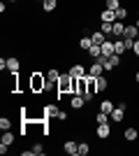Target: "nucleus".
I'll return each mask as SVG.
<instances>
[{
    "label": "nucleus",
    "mask_w": 139,
    "mask_h": 156,
    "mask_svg": "<svg viewBox=\"0 0 139 156\" xmlns=\"http://www.w3.org/2000/svg\"><path fill=\"white\" fill-rule=\"evenodd\" d=\"M33 151H35V156H42V154H44V149H42V144H35V147H33Z\"/></svg>",
    "instance_id": "nucleus-32"
},
{
    "label": "nucleus",
    "mask_w": 139,
    "mask_h": 156,
    "mask_svg": "<svg viewBox=\"0 0 139 156\" xmlns=\"http://www.w3.org/2000/svg\"><path fill=\"white\" fill-rule=\"evenodd\" d=\"M109 114H107V112H98V114H95V124H107V121H109Z\"/></svg>",
    "instance_id": "nucleus-24"
},
{
    "label": "nucleus",
    "mask_w": 139,
    "mask_h": 156,
    "mask_svg": "<svg viewBox=\"0 0 139 156\" xmlns=\"http://www.w3.org/2000/svg\"><path fill=\"white\" fill-rule=\"evenodd\" d=\"M0 128H2V130H9V128H12V121H9L7 117H2V119H0Z\"/></svg>",
    "instance_id": "nucleus-29"
},
{
    "label": "nucleus",
    "mask_w": 139,
    "mask_h": 156,
    "mask_svg": "<svg viewBox=\"0 0 139 156\" xmlns=\"http://www.w3.org/2000/svg\"><path fill=\"white\" fill-rule=\"evenodd\" d=\"M49 89V82H46V75H40V72H35L30 75V91L33 93H42Z\"/></svg>",
    "instance_id": "nucleus-2"
},
{
    "label": "nucleus",
    "mask_w": 139,
    "mask_h": 156,
    "mask_svg": "<svg viewBox=\"0 0 139 156\" xmlns=\"http://www.w3.org/2000/svg\"><path fill=\"white\" fill-rule=\"evenodd\" d=\"M100 75H104V65L93 61V65L88 68V77H100Z\"/></svg>",
    "instance_id": "nucleus-3"
},
{
    "label": "nucleus",
    "mask_w": 139,
    "mask_h": 156,
    "mask_svg": "<svg viewBox=\"0 0 139 156\" xmlns=\"http://www.w3.org/2000/svg\"><path fill=\"white\" fill-rule=\"evenodd\" d=\"M91 37H93V44H102V42L107 40V35H104L102 30H98V33H93Z\"/></svg>",
    "instance_id": "nucleus-23"
},
{
    "label": "nucleus",
    "mask_w": 139,
    "mask_h": 156,
    "mask_svg": "<svg viewBox=\"0 0 139 156\" xmlns=\"http://www.w3.org/2000/svg\"><path fill=\"white\" fill-rule=\"evenodd\" d=\"M0 142L5 144V147H9V144L14 142V133H12V130H2V137H0Z\"/></svg>",
    "instance_id": "nucleus-16"
},
{
    "label": "nucleus",
    "mask_w": 139,
    "mask_h": 156,
    "mask_svg": "<svg viewBox=\"0 0 139 156\" xmlns=\"http://www.w3.org/2000/svg\"><path fill=\"white\" fill-rule=\"evenodd\" d=\"M127 16V9L125 7H118V9H116V21H123Z\"/></svg>",
    "instance_id": "nucleus-27"
},
{
    "label": "nucleus",
    "mask_w": 139,
    "mask_h": 156,
    "mask_svg": "<svg viewBox=\"0 0 139 156\" xmlns=\"http://www.w3.org/2000/svg\"><path fill=\"white\" fill-rule=\"evenodd\" d=\"M132 51L139 56V40H134V47H132Z\"/></svg>",
    "instance_id": "nucleus-33"
},
{
    "label": "nucleus",
    "mask_w": 139,
    "mask_h": 156,
    "mask_svg": "<svg viewBox=\"0 0 139 156\" xmlns=\"http://www.w3.org/2000/svg\"><path fill=\"white\" fill-rule=\"evenodd\" d=\"M95 82H98V91H107V86H109V82H107L104 75H100V77H95Z\"/></svg>",
    "instance_id": "nucleus-20"
},
{
    "label": "nucleus",
    "mask_w": 139,
    "mask_h": 156,
    "mask_svg": "<svg viewBox=\"0 0 139 156\" xmlns=\"http://www.w3.org/2000/svg\"><path fill=\"white\" fill-rule=\"evenodd\" d=\"M100 54H102V49H100V44H93V47H91V49H88V56H91V58H93V61L98 58Z\"/></svg>",
    "instance_id": "nucleus-25"
},
{
    "label": "nucleus",
    "mask_w": 139,
    "mask_h": 156,
    "mask_svg": "<svg viewBox=\"0 0 139 156\" xmlns=\"http://www.w3.org/2000/svg\"><path fill=\"white\" fill-rule=\"evenodd\" d=\"M63 149H65V154H70V156H79V144L74 142V140H67V142L63 144Z\"/></svg>",
    "instance_id": "nucleus-6"
},
{
    "label": "nucleus",
    "mask_w": 139,
    "mask_h": 156,
    "mask_svg": "<svg viewBox=\"0 0 139 156\" xmlns=\"http://www.w3.org/2000/svg\"><path fill=\"white\" fill-rule=\"evenodd\" d=\"M125 33V23L123 21H114V37H123Z\"/></svg>",
    "instance_id": "nucleus-15"
},
{
    "label": "nucleus",
    "mask_w": 139,
    "mask_h": 156,
    "mask_svg": "<svg viewBox=\"0 0 139 156\" xmlns=\"http://www.w3.org/2000/svg\"><path fill=\"white\" fill-rule=\"evenodd\" d=\"M123 42H125V49H127V51H132V47H134V40H132V37H123Z\"/></svg>",
    "instance_id": "nucleus-31"
},
{
    "label": "nucleus",
    "mask_w": 139,
    "mask_h": 156,
    "mask_svg": "<svg viewBox=\"0 0 139 156\" xmlns=\"http://www.w3.org/2000/svg\"><path fill=\"white\" fill-rule=\"evenodd\" d=\"M70 105H72V110H81V107L86 105V98L79 96V93H72V98H70Z\"/></svg>",
    "instance_id": "nucleus-4"
},
{
    "label": "nucleus",
    "mask_w": 139,
    "mask_h": 156,
    "mask_svg": "<svg viewBox=\"0 0 139 156\" xmlns=\"http://www.w3.org/2000/svg\"><path fill=\"white\" fill-rule=\"evenodd\" d=\"M118 7H121V0H107V9H114V12H116Z\"/></svg>",
    "instance_id": "nucleus-28"
},
{
    "label": "nucleus",
    "mask_w": 139,
    "mask_h": 156,
    "mask_svg": "<svg viewBox=\"0 0 139 156\" xmlns=\"http://www.w3.org/2000/svg\"><path fill=\"white\" fill-rule=\"evenodd\" d=\"M93 47V37H81L79 40V49H84V51H88Z\"/></svg>",
    "instance_id": "nucleus-22"
},
{
    "label": "nucleus",
    "mask_w": 139,
    "mask_h": 156,
    "mask_svg": "<svg viewBox=\"0 0 139 156\" xmlns=\"http://www.w3.org/2000/svg\"><path fill=\"white\" fill-rule=\"evenodd\" d=\"M123 137H125L127 142H132V140H137V137H139V130H134V128H127L125 133H123Z\"/></svg>",
    "instance_id": "nucleus-21"
},
{
    "label": "nucleus",
    "mask_w": 139,
    "mask_h": 156,
    "mask_svg": "<svg viewBox=\"0 0 139 156\" xmlns=\"http://www.w3.org/2000/svg\"><path fill=\"white\" fill-rule=\"evenodd\" d=\"M134 82H137V84H139V70H137V75H134Z\"/></svg>",
    "instance_id": "nucleus-34"
},
{
    "label": "nucleus",
    "mask_w": 139,
    "mask_h": 156,
    "mask_svg": "<svg viewBox=\"0 0 139 156\" xmlns=\"http://www.w3.org/2000/svg\"><path fill=\"white\" fill-rule=\"evenodd\" d=\"M114 107H116V105H114L111 100H102V103H100V112H107V114H111Z\"/></svg>",
    "instance_id": "nucleus-18"
},
{
    "label": "nucleus",
    "mask_w": 139,
    "mask_h": 156,
    "mask_svg": "<svg viewBox=\"0 0 139 156\" xmlns=\"http://www.w3.org/2000/svg\"><path fill=\"white\" fill-rule=\"evenodd\" d=\"M58 77H60V72L56 70V68H51V70L46 72V82H49V86H56V84H58Z\"/></svg>",
    "instance_id": "nucleus-9"
},
{
    "label": "nucleus",
    "mask_w": 139,
    "mask_h": 156,
    "mask_svg": "<svg viewBox=\"0 0 139 156\" xmlns=\"http://www.w3.org/2000/svg\"><path fill=\"white\" fill-rule=\"evenodd\" d=\"M134 26H137V28H139V19H137V23H134Z\"/></svg>",
    "instance_id": "nucleus-35"
},
{
    "label": "nucleus",
    "mask_w": 139,
    "mask_h": 156,
    "mask_svg": "<svg viewBox=\"0 0 139 156\" xmlns=\"http://www.w3.org/2000/svg\"><path fill=\"white\" fill-rule=\"evenodd\" d=\"M40 2H42V5H44V2H46V0H40Z\"/></svg>",
    "instance_id": "nucleus-36"
},
{
    "label": "nucleus",
    "mask_w": 139,
    "mask_h": 156,
    "mask_svg": "<svg viewBox=\"0 0 139 156\" xmlns=\"http://www.w3.org/2000/svg\"><path fill=\"white\" fill-rule=\"evenodd\" d=\"M88 151H91V147H88V142H81V144H79V156H86Z\"/></svg>",
    "instance_id": "nucleus-30"
},
{
    "label": "nucleus",
    "mask_w": 139,
    "mask_h": 156,
    "mask_svg": "<svg viewBox=\"0 0 139 156\" xmlns=\"http://www.w3.org/2000/svg\"><path fill=\"white\" fill-rule=\"evenodd\" d=\"M9 2H16V0H9Z\"/></svg>",
    "instance_id": "nucleus-37"
},
{
    "label": "nucleus",
    "mask_w": 139,
    "mask_h": 156,
    "mask_svg": "<svg viewBox=\"0 0 139 156\" xmlns=\"http://www.w3.org/2000/svg\"><path fill=\"white\" fill-rule=\"evenodd\" d=\"M95 133H98L100 140H107V137H109V133H111V128H109V121H107V124H98V130H95Z\"/></svg>",
    "instance_id": "nucleus-7"
},
{
    "label": "nucleus",
    "mask_w": 139,
    "mask_h": 156,
    "mask_svg": "<svg viewBox=\"0 0 139 156\" xmlns=\"http://www.w3.org/2000/svg\"><path fill=\"white\" fill-rule=\"evenodd\" d=\"M137 35H139V28H137V26H125L123 37H132V40H137Z\"/></svg>",
    "instance_id": "nucleus-17"
},
{
    "label": "nucleus",
    "mask_w": 139,
    "mask_h": 156,
    "mask_svg": "<svg viewBox=\"0 0 139 156\" xmlns=\"http://www.w3.org/2000/svg\"><path fill=\"white\" fill-rule=\"evenodd\" d=\"M42 7H44V12H53V9L58 7V2H56V0H46V2H44Z\"/></svg>",
    "instance_id": "nucleus-26"
},
{
    "label": "nucleus",
    "mask_w": 139,
    "mask_h": 156,
    "mask_svg": "<svg viewBox=\"0 0 139 156\" xmlns=\"http://www.w3.org/2000/svg\"><path fill=\"white\" fill-rule=\"evenodd\" d=\"M70 75H72V77H88V75H86V68H84L81 63H74L72 68H70Z\"/></svg>",
    "instance_id": "nucleus-8"
},
{
    "label": "nucleus",
    "mask_w": 139,
    "mask_h": 156,
    "mask_svg": "<svg viewBox=\"0 0 139 156\" xmlns=\"http://www.w3.org/2000/svg\"><path fill=\"white\" fill-rule=\"evenodd\" d=\"M72 89H74V77L67 72V75H60L58 77V84H56V96H58V100L65 93H72Z\"/></svg>",
    "instance_id": "nucleus-1"
},
{
    "label": "nucleus",
    "mask_w": 139,
    "mask_h": 156,
    "mask_svg": "<svg viewBox=\"0 0 139 156\" xmlns=\"http://www.w3.org/2000/svg\"><path fill=\"white\" fill-rule=\"evenodd\" d=\"M109 117H111L114 124H118V121H123V117H125V110H123V107H114V112Z\"/></svg>",
    "instance_id": "nucleus-12"
},
{
    "label": "nucleus",
    "mask_w": 139,
    "mask_h": 156,
    "mask_svg": "<svg viewBox=\"0 0 139 156\" xmlns=\"http://www.w3.org/2000/svg\"><path fill=\"white\" fill-rule=\"evenodd\" d=\"M125 51H127V49H125V42H123L121 37H116V42H114V54H118V56H123Z\"/></svg>",
    "instance_id": "nucleus-14"
},
{
    "label": "nucleus",
    "mask_w": 139,
    "mask_h": 156,
    "mask_svg": "<svg viewBox=\"0 0 139 156\" xmlns=\"http://www.w3.org/2000/svg\"><path fill=\"white\" fill-rule=\"evenodd\" d=\"M100 49H102L104 56H114V42H111V40H104V42L100 44Z\"/></svg>",
    "instance_id": "nucleus-13"
},
{
    "label": "nucleus",
    "mask_w": 139,
    "mask_h": 156,
    "mask_svg": "<svg viewBox=\"0 0 139 156\" xmlns=\"http://www.w3.org/2000/svg\"><path fill=\"white\" fill-rule=\"evenodd\" d=\"M100 21L114 23V21H116V12H114V9H104V12H100Z\"/></svg>",
    "instance_id": "nucleus-10"
},
{
    "label": "nucleus",
    "mask_w": 139,
    "mask_h": 156,
    "mask_svg": "<svg viewBox=\"0 0 139 156\" xmlns=\"http://www.w3.org/2000/svg\"><path fill=\"white\" fill-rule=\"evenodd\" d=\"M58 114H60V107L58 105H44V119H58Z\"/></svg>",
    "instance_id": "nucleus-5"
},
{
    "label": "nucleus",
    "mask_w": 139,
    "mask_h": 156,
    "mask_svg": "<svg viewBox=\"0 0 139 156\" xmlns=\"http://www.w3.org/2000/svg\"><path fill=\"white\" fill-rule=\"evenodd\" d=\"M100 30L104 33L107 37H114V23H107V21H102V26H100Z\"/></svg>",
    "instance_id": "nucleus-19"
},
{
    "label": "nucleus",
    "mask_w": 139,
    "mask_h": 156,
    "mask_svg": "<svg viewBox=\"0 0 139 156\" xmlns=\"http://www.w3.org/2000/svg\"><path fill=\"white\" fill-rule=\"evenodd\" d=\"M19 68H21V61L16 58V56H9V58H7V70L9 72H19Z\"/></svg>",
    "instance_id": "nucleus-11"
}]
</instances>
